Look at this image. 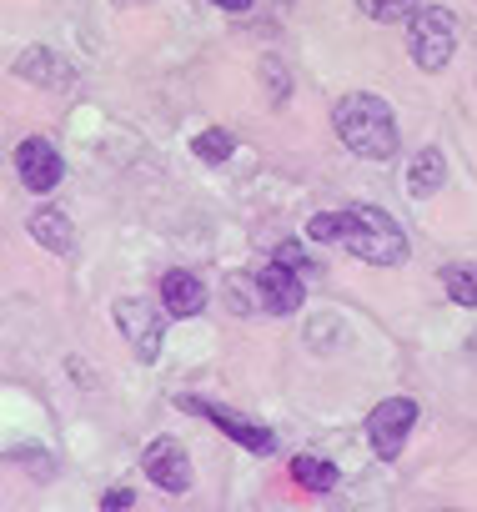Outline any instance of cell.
Here are the masks:
<instances>
[{
	"label": "cell",
	"instance_id": "1",
	"mask_svg": "<svg viewBox=\"0 0 477 512\" xmlns=\"http://www.w3.org/2000/svg\"><path fill=\"white\" fill-rule=\"evenodd\" d=\"M307 236L312 241H337L347 246L352 256L372 267H397L407 262V236L402 226L382 211V206H352V211H322L307 221Z\"/></svg>",
	"mask_w": 477,
	"mask_h": 512
},
{
	"label": "cell",
	"instance_id": "2",
	"mask_svg": "<svg viewBox=\"0 0 477 512\" xmlns=\"http://www.w3.org/2000/svg\"><path fill=\"white\" fill-rule=\"evenodd\" d=\"M332 121H337V136H342L347 151H357V156H367V161L397 156V116H392V106H387L382 96L352 91V96L337 101Z\"/></svg>",
	"mask_w": 477,
	"mask_h": 512
},
{
	"label": "cell",
	"instance_id": "3",
	"mask_svg": "<svg viewBox=\"0 0 477 512\" xmlns=\"http://www.w3.org/2000/svg\"><path fill=\"white\" fill-rule=\"evenodd\" d=\"M407 51L417 61V71H442L457 51V31H452V16L437 11V6H422L412 11L407 21Z\"/></svg>",
	"mask_w": 477,
	"mask_h": 512
},
{
	"label": "cell",
	"instance_id": "4",
	"mask_svg": "<svg viewBox=\"0 0 477 512\" xmlns=\"http://www.w3.org/2000/svg\"><path fill=\"white\" fill-rule=\"evenodd\" d=\"M412 427H417V402H412V397H387V402H377V412L367 417V437H372L377 457H387V462L407 447Z\"/></svg>",
	"mask_w": 477,
	"mask_h": 512
},
{
	"label": "cell",
	"instance_id": "5",
	"mask_svg": "<svg viewBox=\"0 0 477 512\" xmlns=\"http://www.w3.org/2000/svg\"><path fill=\"white\" fill-rule=\"evenodd\" d=\"M161 312H166V307H161ZM161 312H156V302H146V297L116 302V327L131 337V347H136L141 362H156V352H161V337H166Z\"/></svg>",
	"mask_w": 477,
	"mask_h": 512
},
{
	"label": "cell",
	"instance_id": "6",
	"mask_svg": "<svg viewBox=\"0 0 477 512\" xmlns=\"http://www.w3.org/2000/svg\"><path fill=\"white\" fill-rule=\"evenodd\" d=\"M181 407L186 412H196V417H206V422H216L226 437H236L247 452H257V457H272L277 452V432L272 427H257V422H247V417H236L231 407H216V402H201V397H181Z\"/></svg>",
	"mask_w": 477,
	"mask_h": 512
},
{
	"label": "cell",
	"instance_id": "7",
	"mask_svg": "<svg viewBox=\"0 0 477 512\" xmlns=\"http://www.w3.org/2000/svg\"><path fill=\"white\" fill-rule=\"evenodd\" d=\"M141 472H146L161 492H186V487H191V457H186V447H181L176 437H156V442H146V452H141Z\"/></svg>",
	"mask_w": 477,
	"mask_h": 512
},
{
	"label": "cell",
	"instance_id": "8",
	"mask_svg": "<svg viewBox=\"0 0 477 512\" xmlns=\"http://www.w3.org/2000/svg\"><path fill=\"white\" fill-rule=\"evenodd\" d=\"M16 171H21V181L31 191H56V181L66 176V166H61V156H56V146L46 136H26L16 146Z\"/></svg>",
	"mask_w": 477,
	"mask_h": 512
},
{
	"label": "cell",
	"instance_id": "9",
	"mask_svg": "<svg viewBox=\"0 0 477 512\" xmlns=\"http://www.w3.org/2000/svg\"><path fill=\"white\" fill-rule=\"evenodd\" d=\"M257 292H262V312H272V317H292V312L302 307V297H307L302 272H292V267H282V262H272V267L257 277Z\"/></svg>",
	"mask_w": 477,
	"mask_h": 512
},
{
	"label": "cell",
	"instance_id": "10",
	"mask_svg": "<svg viewBox=\"0 0 477 512\" xmlns=\"http://www.w3.org/2000/svg\"><path fill=\"white\" fill-rule=\"evenodd\" d=\"M161 307H166V317H196L206 307V287L191 272H166L161 277Z\"/></svg>",
	"mask_w": 477,
	"mask_h": 512
},
{
	"label": "cell",
	"instance_id": "11",
	"mask_svg": "<svg viewBox=\"0 0 477 512\" xmlns=\"http://www.w3.org/2000/svg\"><path fill=\"white\" fill-rule=\"evenodd\" d=\"M31 236H36L46 251H56V256H71V251H76L71 216H66V211H56V206H46V211H36V216H31Z\"/></svg>",
	"mask_w": 477,
	"mask_h": 512
},
{
	"label": "cell",
	"instance_id": "12",
	"mask_svg": "<svg viewBox=\"0 0 477 512\" xmlns=\"http://www.w3.org/2000/svg\"><path fill=\"white\" fill-rule=\"evenodd\" d=\"M437 186H442V151L427 146V151H417V161H412V171H407V191L422 201V196H432Z\"/></svg>",
	"mask_w": 477,
	"mask_h": 512
},
{
	"label": "cell",
	"instance_id": "13",
	"mask_svg": "<svg viewBox=\"0 0 477 512\" xmlns=\"http://www.w3.org/2000/svg\"><path fill=\"white\" fill-rule=\"evenodd\" d=\"M292 477L312 492H332L337 487V467L327 457H292Z\"/></svg>",
	"mask_w": 477,
	"mask_h": 512
},
{
	"label": "cell",
	"instance_id": "14",
	"mask_svg": "<svg viewBox=\"0 0 477 512\" xmlns=\"http://www.w3.org/2000/svg\"><path fill=\"white\" fill-rule=\"evenodd\" d=\"M191 151H196L206 166H221V161L236 151V136H231V131H221V126H206V131L191 141Z\"/></svg>",
	"mask_w": 477,
	"mask_h": 512
},
{
	"label": "cell",
	"instance_id": "15",
	"mask_svg": "<svg viewBox=\"0 0 477 512\" xmlns=\"http://www.w3.org/2000/svg\"><path fill=\"white\" fill-rule=\"evenodd\" d=\"M442 287L457 307H477V267H442Z\"/></svg>",
	"mask_w": 477,
	"mask_h": 512
},
{
	"label": "cell",
	"instance_id": "16",
	"mask_svg": "<svg viewBox=\"0 0 477 512\" xmlns=\"http://www.w3.org/2000/svg\"><path fill=\"white\" fill-rule=\"evenodd\" d=\"M226 302H231V312H242V317L262 312V292H257V277H231V282H226Z\"/></svg>",
	"mask_w": 477,
	"mask_h": 512
},
{
	"label": "cell",
	"instance_id": "17",
	"mask_svg": "<svg viewBox=\"0 0 477 512\" xmlns=\"http://www.w3.org/2000/svg\"><path fill=\"white\" fill-rule=\"evenodd\" d=\"M362 6V16H372V21H382V26H392V21H412V0H357Z\"/></svg>",
	"mask_w": 477,
	"mask_h": 512
},
{
	"label": "cell",
	"instance_id": "18",
	"mask_svg": "<svg viewBox=\"0 0 477 512\" xmlns=\"http://www.w3.org/2000/svg\"><path fill=\"white\" fill-rule=\"evenodd\" d=\"M272 262H282V267H292V272H312V262L302 256V246H297V241H282V246L272 251Z\"/></svg>",
	"mask_w": 477,
	"mask_h": 512
},
{
	"label": "cell",
	"instance_id": "19",
	"mask_svg": "<svg viewBox=\"0 0 477 512\" xmlns=\"http://www.w3.org/2000/svg\"><path fill=\"white\" fill-rule=\"evenodd\" d=\"M126 507H131V492H126V487L106 492V502H101V512H126Z\"/></svg>",
	"mask_w": 477,
	"mask_h": 512
},
{
	"label": "cell",
	"instance_id": "20",
	"mask_svg": "<svg viewBox=\"0 0 477 512\" xmlns=\"http://www.w3.org/2000/svg\"><path fill=\"white\" fill-rule=\"evenodd\" d=\"M216 6L231 11V16H247V11H252V0H216Z\"/></svg>",
	"mask_w": 477,
	"mask_h": 512
}]
</instances>
